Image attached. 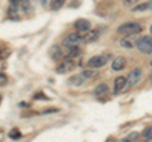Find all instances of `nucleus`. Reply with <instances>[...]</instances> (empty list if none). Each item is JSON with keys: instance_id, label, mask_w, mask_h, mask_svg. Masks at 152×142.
<instances>
[{"instance_id": "obj_14", "label": "nucleus", "mask_w": 152, "mask_h": 142, "mask_svg": "<svg viewBox=\"0 0 152 142\" xmlns=\"http://www.w3.org/2000/svg\"><path fill=\"white\" fill-rule=\"evenodd\" d=\"M80 47L79 46H71L67 47V53L65 55V59H76L80 55Z\"/></svg>"}, {"instance_id": "obj_11", "label": "nucleus", "mask_w": 152, "mask_h": 142, "mask_svg": "<svg viewBox=\"0 0 152 142\" xmlns=\"http://www.w3.org/2000/svg\"><path fill=\"white\" fill-rule=\"evenodd\" d=\"M127 85V78L124 76H118L115 80H114V94L121 93L124 86Z\"/></svg>"}, {"instance_id": "obj_9", "label": "nucleus", "mask_w": 152, "mask_h": 142, "mask_svg": "<svg viewBox=\"0 0 152 142\" xmlns=\"http://www.w3.org/2000/svg\"><path fill=\"white\" fill-rule=\"evenodd\" d=\"M83 34V41L84 42H94L98 40L99 37V31L98 29H89L86 32H80Z\"/></svg>"}, {"instance_id": "obj_32", "label": "nucleus", "mask_w": 152, "mask_h": 142, "mask_svg": "<svg viewBox=\"0 0 152 142\" xmlns=\"http://www.w3.org/2000/svg\"><path fill=\"white\" fill-rule=\"evenodd\" d=\"M0 57H1V56H0Z\"/></svg>"}, {"instance_id": "obj_10", "label": "nucleus", "mask_w": 152, "mask_h": 142, "mask_svg": "<svg viewBox=\"0 0 152 142\" xmlns=\"http://www.w3.org/2000/svg\"><path fill=\"white\" fill-rule=\"evenodd\" d=\"M126 64H127V61H126V57H123V56H118V57H115L113 60V62H112V69L114 71H121L126 67Z\"/></svg>"}, {"instance_id": "obj_2", "label": "nucleus", "mask_w": 152, "mask_h": 142, "mask_svg": "<svg viewBox=\"0 0 152 142\" xmlns=\"http://www.w3.org/2000/svg\"><path fill=\"white\" fill-rule=\"evenodd\" d=\"M136 47L141 53L143 55H150L152 53V38L148 36L141 37V38L137 40L136 42Z\"/></svg>"}, {"instance_id": "obj_29", "label": "nucleus", "mask_w": 152, "mask_h": 142, "mask_svg": "<svg viewBox=\"0 0 152 142\" xmlns=\"http://www.w3.org/2000/svg\"><path fill=\"white\" fill-rule=\"evenodd\" d=\"M0 103H1V95H0Z\"/></svg>"}, {"instance_id": "obj_21", "label": "nucleus", "mask_w": 152, "mask_h": 142, "mask_svg": "<svg viewBox=\"0 0 152 142\" xmlns=\"http://www.w3.org/2000/svg\"><path fill=\"white\" fill-rule=\"evenodd\" d=\"M146 9H150L148 3H143V4H140V5H136L132 9V12H143V10H146Z\"/></svg>"}, {"instance_id": "obj_3", "label": "nucleus", "mask_w": 152, "mask_h": 142, "mask_svg": "<svg viewBox=\"0 0 152 142\" xmlns=\"http://www.w3.org/2000/svg\"><path fill=\"white\" fill-rule=\"evenodd\" d=\"M81 42H83V34L80 32H75L66 37L62 41V45L65 47H71V46H79Z\"/></svg>"}, {"instance_id": "obj_15", "label": "nucleus", "mask_w": 152, "mask_h": 142, "mask_svg": "<svg viewBox=\"0 0 152 142\" xmlns=\"http://www.w3.org/2000/svg\"><path fill=\"white\" fill-rule=\"evenodd\" d=\"M85 81V79L83 78V75H75V76H71L69 79V84L72 85V86H80V85H83Z\"/></svg>"}, {"instance_id": "obj_17", "label": "nucleus", "mask_w": 152, "mask_h": 142, "mask_svg": "<svg viewBox=\"0 0 152 142\" xmlns=\"http://www.w3.org/2000/svg\"><path fill=\"white\" fill-rule=\"evenodd\" d=\"M66 0H51V9L52 10H58L64 7Z\"/></svg>"}, {"instance_id": "obj_12", "label": "nucleus", "mask_w": 152, "mask_h": 142, "mask_svg": "<svg viewBox=\"0 0 152 142\" xmlns=\"http://www.w3.org/2000/svg\"><path fill=\"white\" fill-rule=\"evenodd\" d=\"M48 53H50L52 60H60V59L64 57V52L58 46H52L48 51Z\"/></svg>"}, {"instance_id": "obj_6", "label": "nucleus", "mask_w": 152, "mask_h": 142, "mask_svg": "<svg viewBox=\"0 0 152 142\" xmlns=\"http://www.w3.org/2000/svg\"><path fill=\"white\" fill-rule=\"evenodd\" d=\"M75 61L72 59H65L62 62H61L58 66H57L56 69V72L57 74H66L69 72V71H71L74 67H75Z\"/></svg>"}, {"instance_id": "obj_22", "label": "nucleus", "mask_w": 152, "mask_h": 142, "mask_svg": "<svg viewBox=\"0 0 152 142\" xmlns=\"http://www.w3.org/2000/svg\"><path fill=\"white\" fill-rule=\"evenodd\" d=\"M138 137H140V135L137 133V132H132V133L128 135L127 138L122 140V141H129V142H133V141H137V138H138Z\"/></svg>"}, {"instance_id": "obj_30", "label": "nucleus", "mask_w": 152, "mask_h": 142, "mask_svg": "<svg viewBox=\"0 0 152 142\" xmlns=\"http://www.w3.org/2000/svg\"><path fill=\"white\" fill-rule=\"evenodd\" d=\"M151 66H152V60H151Z\"/></svg>"}, {"instance_id": "obj_28", "label": "nucleus", "mask_w": 152, "mask_h": 142, "mask_svg": "<svg viewBox=\"0 0 152 142\" xmlns=\"http://www.w3.org/2000/svg\"><path fill=\"white\" fill-rule=\"evenodd\" d=\"M150 32L152 33V24H151V27H150Z\"/></svg>"}, {"instance_id": "obj_7", "label": "nucleus", "mask_w": 152, "mask_h": 142, "mask_svg": "<svg viewBox=\"0 0 152 142\" xmlns=\"http://www.w3.org/2000/svg\"><path fill=\"white\" fill-rule=\"evenodd\" d=\"M137 37L136 34H128L126 37H123L121 40V46L123 48H133V47H136V42H137Z\"/></svg>"}, {"instance_id": "obj_26", "label": "nucleus", "mask_w": 152, "mask_h": 142, "mask_svg": "<svg viewBox=\"0 0 152 142\" xmlns=\"http://www.w3.org/2000/svg\"><path fill=\"white\" fill-rule=\"evenodd\" d=\"M41 1V4H42V7H46V4H47V1H48V0H39Z\"/></svg>"}, {"instance_id": "obj_4", "label": "nucleus", "mask_w": 152, "mask_h": 142, "mask_svg": "<svg viewBox=\"0 0 152 142\" xmlns=\"http://www.w3.org/2000/svg\"><path fill=\"white\" fill-rule=\"evenodd\" d=\"M108 62V56L105 55H99V56H94L88 61V66L89 67H93V69H99L104 66Z\"/></svg>"}, {"instance_id": "obj_24", "label": "nucleus", "mask_w": 152, "mask_h": 142, "mask_svg": "<svg viewBox=\"0 0 152 142\" xmlns=\"http://www.w3.org/2000/svg\"><path fill=\"white\" fill-rule=\"evenodd\" d=\"M138 0H123V4H124L126 7H131L133 4H136Z\"/></svg>"}, {"instance_id": "obj_16", "label": "nucleus", "mask_w": 152, "mask_h": 142, "mask_svg": "<svg viewBox=\"0 0 152 142\" xmlns=\"http://www.w3.org/2000/svg\"><path fill=\"white\" fill-rule=\"evenodd\" d=\"M98 74H99L98 70H85V71H83V72H81L83 78L85 80H89V79H91V78L98 76Z\"/></svg>"}, {"instance_id": "obj_18", "label": "nucleus", "mask_w": 152, "mask_h": 142, "mask_svg": "<svg viewBox=\"0 0 152 142\" xmlns=\"http://www.w3.org/2000/svg\"><path fill=\"white\" fill-rule=\"evenodd\" d=\"M8 14L9 17L12 18V19H15V18H18V10H17V5L15 4H12L10 8H9L8 10Z\"/></svg>"}, {"instance_id": "obj_5", "label": "nucleus", "mask_w": 152, "mask_h": 142, "mask_svg": "<svg viewBox=\"0 0 152 142\" xmlns=\"http://www.w3.org/2000/svg\"><path fill=\"white\" fill-rule=\"evenodd\" d=\"M142 78V70L141 69H133L129 75H128L127 78V85L128 86H134V85H137L140 83V80Z\"/></svg>"}, {"instance_id": "obj_8", "label": "nucleus", "mask_w": 152, "mask_h": 142, "mask_svg": "<svg viewBox=\"0 0 152 142\" xmlns=\"http://www.w3.org/2000/svg\"><path fill=\"white\" fill-rule=\"evenodd\" d=\"M74 27L77 32H86L89 29H91V23L88 19H77L74 23Z\"/></svg>"}, {"instance_id": "obj_27", "label": "nucleus", "mask_w": 152, "mask_h": 142, "mask_svg": "<svg viewBox=\"0 0 152 142\" xmlns=\"http://www.w3.org/2000/svg\"><path fill=\"white\" fill-rule=\"evenodd\" d=\"M148 8L152 9V0H150V1H148Z\"/></svg>"}, {"instance_id": "obj_1", "label": "nucleus", "mask_w": 152, "mask_h": 142, "mask_svg": "<svg viewBox=\"0 0 152 142\" xmlns=\"http://www.w3.org/2000/svg\"><path fill=\"white\" fill-rule=\"evenodd\" d=\"M142 31V27L141 24L136 22H128V23H124V24H122L118 27V33H121V34H124V36H128V34H137V33H140Z\"/></svg>"}, {"instance_id": "obj_31", "label": "nucleus", "mask_w": 152, "mask_h": 142, "mask_svg": "<svg viewBox=\"0 0 152 142\" xmlns=\"http://www.w3.org/2000/svg\"><path fill=\"white\" fill-rule=\"evenodd\" d=\"M151 79H152V75H151Z\"/></svg>"}, {"instance_id": "obj_25", "label": "nucleus", "mask_w": 152, "mask_h": 142, "mask_svg": "<svg viewBox=\"0 0 152 142\" xmlns=\"http://www.w3.org/2000/svg\"><path fill=\"white\" fill-rule=\"evenodd\" d=\"M58 109H56V108H52V109H47V111H43L42 112V114H48V113H57Z\"/></svg>"}, {"instance_id": "obj_20", "label": "nucleus", "mask_w": 152, "mask_h": 142, "mask_svg": "<svg viewBox=\"0 0 152 142\" xmlns=\"http://www.w3.org/2000/svg\"><path fill=\"white\" fill-rule=\"evenodd\" d=\"M142 136H143V138L147 140V141H150L152 140V127H146V128L143 130V133H142Z\"/></svg>"}, {"instance_id": "obj_13", "label": "nucleus", "mask_w": 152, "mask_h": 142, "mask_svg": "<svg viewBox=\"0 0 152 142\" xmlns=\"http://www.w3.org/2000/svg\"><path fill=\"white\" fill-rule=\"evenodd\" d=\"M108 91H109V88H108L107 84H100V85H98V86L94 89V94H95V95H96L98 98L105 97L107 94H108Z\"/></svg>"}, {"instance_id": "obj_23", "label": "nucleus", "mask_w": 152, "mask_h": 142, "mask_svg": "<svg viewBox=\"0 0 152 142\" xmlns=\"http://www.w3.org/2000/svg\"><path fill=\"white\" fill-rule=\"evenodd\" d=\"M8 84V76L5 74L0 72V86H5Z\"/></svg>"}, {"instance_id": "obj_19", "label": "nucleus", "mask_w": 152, "mask_h": 142, "mask_svg": "<svg viewBox=\"0 0 152 142\" xmlns=\"http://www.w3.org/2000/svg\"><path fill=\"white\" fill-rule=\"evenodd\" d=\"M20 137H22V133L18 128H13L9 132V138H12V140H18V138H20Z\"/></svg>"}]
</instances>
